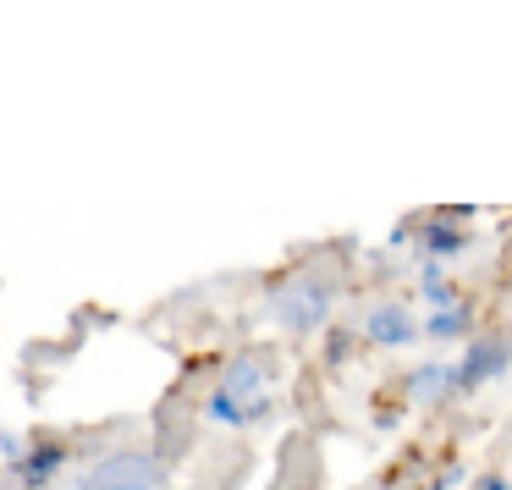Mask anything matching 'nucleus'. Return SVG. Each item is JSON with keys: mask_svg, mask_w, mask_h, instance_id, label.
<instances>
[{"mask_svg": "<svg viewBox=\"0 0 512 490\" xmlns=\"http://www.w3.org/2000/svg\"><path fill=\"white\" fill-rule=\"evenodd\" d=\"M0 457H6V468L23 463V457H28V435L23 430H0Z\"/></svg>", "mask_w": 512, "mask_h": 490, "instance_id": "obj_13", "label": "nucleus"}, {"mask_svg": "<svg viewBox=\"0 0 512 490\" xmlns=\"http://www.w3.org/2000/svg\"><path fill=\"white\" fill-rule=\"evenodd\" d=\"M446 369H452V364H441V358L408 369V397L424 402V408H441V402H446Z\"/></svg>", "mask_w": 512, "mask_h": 490, "instance_id": "obj_11", "label": "nucleus"}, {"mask_svg": "<svg viewBox=\"0 0 512 490\" xmlns=\"http://www.w3.org/2000/svg\"><path fill=\"white\" fill-rule=\"evenodd\" d=\"M270 413V402L265 408H248V402H237L226 386H210V397H204V419L210 424H232V430H248V424H259Z\"/></svg>", "mask_w": 512, "mask_h": 490, "instance_id": "obj_8", "label": "nucleus"}, {"mask_svg": "<svg viewBox=\"0 0 512 490\" xmlns=\"http://www.w3.org/2000/svg\"><path fill=\"white\" fill-rule=\"evenodd\" d=\"M419 336H424L419 314H413L402 298H380L375 309L364 314V342H375V347H413Z\"/></svg>", "mask_w": 512, "mask_h": 490, "instance_id": "obj_5", "label": "nucleus"}, {"mask_svg": "<svg viewBox=\"0 0 512 490\" xmlns=\"http://www.w3.org/2000/svg\"><path fill=\"white\" fill-rule=\"evenodd\" d=\"M67 463H72V446L61 441V435H28V457L12 463L6 474H12L17 490H56V479Z\"/></svg>", "mask_w": 512, "mask_h": 490, "instance_id": "obj_4", "label": "nucleus"}, {"mask_svg": "<svg viewBox=\"0 0 512 490\" xmlns=\"http://www.w3.org/2000/svg\"><path fill=\"white\" fill-rule=\"evenodd\" d=\"M479 490H512L507 474H479Z\"/></svg>", "mask_w": 512, "mask_h": 490, "instance_id": "obj_15", "label": "nucleus"}, {"mask_svg": "<svg viewBox=\"0 0 512 490\" xmlns=\"http://www.w3.org/2000/svg\"><path fill=\"white\" fill-rule=\"evenodd\" d=\"M160 485H166V463H160L155 452L127 446V452L100 457V463H94L89 474H78L67 490H160Z\"/></svg>", "mask_w": 512, "mask_h": 490, "instance_id": "obj_2", "label": "nucleus"}, {"mask_svg": "<svg viewBox=\"0 0 512 490\" xmlns=\"http://www.w3.org/2000/svg\"><path fill=\"white\" fill-rule=\"evenodd\" d=\"M353 342H358L353 331H325V347H320V358H325L331 369H342L347 358H353Z\"/></svg>", "mask_w": 512, "mask_h": 490, "instance_id": "obj_12", "label": "nucleus"}, {"mask_svg": "<svg viewBox=\"0 0 512 490\" xmlns=\"http://www.w3.org/2000/svg\"><path fill=\"white\" fill-rule=\"evenodd\" d=\"M507 369H512V336H501V331L474 336V342H468V353L446 369V402L474 397V391H485L490 380H501Z\"/></svg>", "mask_w": 512, "mask_h": 490, "instance_id": "obj_1", "label": "nucleus"}, {"mask_svg": "<svg viewBox=\"0 0 512 490\" xmlns=\"http://www.w3.org/2000/svg\"><path fill=\"white\" fill-rule=\"evenodd\" d=\"M215 386H226L237 402H248V408H265V402H270V375H265V358H259V353H237L232 364H226V375L215 380Z\"/></svg>", "mask_w": 512, "mask_h": 490, "instance_id": "obj_6", "label": "nucleus"}, {"mask_svg": "<svg viewBox=\"0 0 512 490\" xmlns=\"http://www.w3.org/2000/svg\"><path fill=\"white\" fill-rule=\"evenodd\" d=\"M331 309H336V287L320 281V276H298L292 287H281L276 298H270V314H276L292 336L320 331V325L331 320Z\"/></svg>", "mask_w": 512, "mask_h": 490, "instance_id": "obj_3", "label": "nucleus"}, {"mask_svg": "<svg viewBox=\"0 0 512 490\" xmlns=\"http://www.w3.org/2000/svg\"><path fill=\"white\" fill-rule=\"evenodd\" d=\"M419 331H424V342H457V336H468L474 331V303H457V309H441V314H424L419 320Z\"/></svg>", "mask_w": 512, "mask_h": 490, "instance_id": "obj_9", "label": "nucleus"}, {"mask_svg": "<svg viewBox=\"0 0 512 490\" xmlns=\"http://www.w3.org/2000/svg\"><path fill=\"white\" fill-rule=\"evenodd\" d=\"M419 292H424V309H430V314L457 309V303H463V292L446 281V270L435 265V259H419Z\"/></svg>", "mask_w": 512, "mask_h": 490, "instance_id": "obj_10", "label": "nucleus"}, {"mask_svg": "<svg viewBox=\"0 0 512 490\" xmlns=\"http://www.w3.org/2000/svg\"><path fill=\"white\" fill-rule=\"evenodd\" d=\"M457 254H468V232L463 226H452V221H441V215H430V221L419 226V259H457Z\"/></svg>", "mask_w": 512, "mask_h": 490, "instance_id": "obj_7", "label": "nucleus"}, {"mask_svg": "<svg viewBox=\"0 0 512 490\" xmlns=\"http://www.w3.org/2000/svg\"><path fill=\"white\" fill-rule=\"evenodd\" d=\"M457 485H463V468H457V463H452V468H446V474H441V479H435V490H457Z\"/></svg>", "mask_w": 512, "mask_h": 490, "instance_id": "obj_14", "label": "nucleus"}]
</instances>
